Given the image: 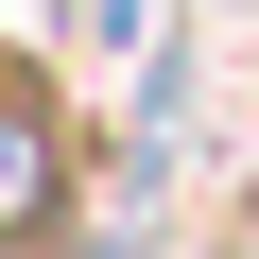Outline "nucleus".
<instances>
[{"mask_svg":"<svg viewBox=\"0 0 259 259\" xmlns=\"http://www.w3.org/2000/svg\"><path fill=\"white\" fill-rule=\"evenodd\" d=\"M52 207H69V139H52V104L0 69V242H35Z\"/></svg>","mask_w":259,"mask_h":259,"instance_id":"obj_1","label":"nucleus"}]
</instances>
